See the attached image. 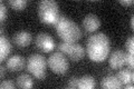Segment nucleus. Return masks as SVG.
Wrapping results in <instances>:
<instances>
[{"instance_id": "obj_10", "label": "nucleus", "mask_w": 134, "mask_h": 89, "mask_svg": "<svg viewBox=\"0 0 134 89\" xmlns=\"http://www.w3.org/2000/svg\"><path fill=\"white\" fill-rule=\"evenodd\" d=\"M25 62L26 61H25V58L23 56L15 55V56H11L7 59L6 66L11 71H18V70H21L25 67Z\"/></svg>"}, {"instance_id": "obj_26", "label": "nucleus", "mask_w": 134, "mask_h": 89, "mask_svg": "<svg viewBox=\"0 0 134 89\" xmlns=\"http://www.w3.org/2000/svg\"><path fill=\"white\" fill-rule=\"evenodd\" d=\"M131 28H132V29L134 28V17H133V16L131 17Z\"/></svg>"}, {"instance_id": "obj_21", "label": "nucleus", "mask_w": 134, "mask_h": 89, "mask_svg": "<svg viewBox=\"0 0 134 89\" xmlns=\"http://www.w3.org/2000/svg\"><path fill=\"white\" fill-rule=\"evenodd\" d=\"M7 18V7L3 5V2H0V20L3 21Z\"/></svg>"}, {"instance_id": "obj_9", "label": "nucleus", "mask_w": 134, "mask_h": 89, "mask_svg": "<svg viewBox=\"0 0 134 89\" xmlns=\"http://www.w3.org/2000/svg\"><path fill=\"white\" fill-rule=\"evenodd\" d=\"M83 26L85 28L86 31L94 32L95 30H97V29L100 27V20L96 15L88 14L83 19Z\"/></svg>"}, {"instance_id": "obj_8", "label": "nucleus", "mask_w": 134, "mask_h": 89, "mask_svg": "<svg viewBox=\"0 0 134 89\" xmlns=\"http://www.w3.org/2000/svg\"><path fill=\"white\" fill-rule=\"evenodd\" d=\"M125 54L122 49H116L110 57V66L113 69H120L125 65Z\"/></svg>"}, {"instance_id": "obj_25", "label": "nucleus", "mask_w": 134, "mask_h": 89, "mask_svg": "<svg viewBox=\"0 0 134 89\" xmlns=\"http://www.w3.org/2000/svg\"><path fill=\"white\" fill-rule=\"evenodd\" d=\"M125 88H126V89H132V88H133V82L126 84V85H125Z\"/></svg>"}, {"instance_id": "obj_20", "label": "nucleus", "mask_w": 134, "mask_h": 89, "mask_svg": "<svg viewBox=\"0 0 134 89\" xmlns=\"http://www.w3.org/2000/svg\"><path fill=\"white\" fill-rule=\"evenodd\" d=\"M0 87H1L2 89H6V88H8V89H15L16 85L14 84L12 80H3V81L0 84Z\"/></svg>"}, {"instance_id": "obj_4", "label": "nucleus", "mask_w": 134, "mask_h": 89, "mask_svg": "<svg viewBox=\"0 0 134 89\" xmlns=\"http://www.w3.org/2000/svg\"><path fill=\"white\" fill-rule=\"evenodd\" d=\"M47 60L41 55H32L28 58L27 61V69L36 78L44 79L46 77V67H47Z\"/></svg>"}, {"instance_id": "obj_19", "label": "nucleus", "mask_w": 134, "mask_h": 89, "mask_svg": "<svg viewBox=\"0 0 134 89\" xmlns=\"http://www.w3.org/2000/svg\"><path fill=\"white\" fill-rule=\"evenodd\" d=\"M125 63H126L131 69H133V67H134V55L133 54L127 52L125 55Z\"/></svg>"}, {"instance_id": "obj_7", "label": "nucleus", "mask_w": 134, "mask_h": 89, "mask_svg": "<svg viewBox=\"0 0 134 89\" xmlns=\"http://www.w3.org/2000/svg\"><path fill=\"white\" fill-rule=\"evenodd\" d=\"M36 46L37 48H39L40 50H43L45 52H49L56 47L55 40L50 37L48 33L40 32L36 37Z\"/></svg>"}, {"instance_id": "obj_1", "label": "nucleus", "mask_w": 134, "mask_h": 89, "mask_svg": "<svg viewBox=\"0 0 134 89\" xmlns=\"http://www.w3.org/2000/svg\"><path fill=\"white\" fill-rule=\"evenodd\" d=\"M111 51V41L105 33L97 32L91 36L86 44V54L93 61L99 62L108 57Z\"/></svg>"}, {"instance_id": "obj_12", "label": "nucleus", "mask_w": 134, "mask_h": 89, "mask_svg": "<svg viewBox=\"0 0 134 89\" xmlns=\"http://www.w3.org/2000/svg\"><path fill=\"white\" fill-rule=\"evenodd\" d=\"M100 87L102 88H112V89H120L123 87L122 82L119 78L114 75H108L100 80Z\"/></svg>"}, {"instance_id": "obj_5", "label": "nucleus", "mask_w": 134, "mask_h": 89, "mask_svg": "<svg viewBox=\"0 0 134 89\" xmlns=\"http://www.w3.org/2000/svg\"><path fill=\"white\" fill-rule=\"evenodd\" d=\"M48 65L54 73L57 75H64L69 68V63L67 61V58L62 52H54L48 58Z\"/></svg>"}, {"instance_id": "obj_14", "label": "nucleus", "mask_w": 134, "mask_h": 89, "mask_svg": "<svg viewBox=\"0 0 134 89\" xmlns=\"http://www.w3.org/2000/svg\"><path fill=\"white\" fill-rule=\"evenodd\" d=\"M116 77L122 82V85H126L129 82H133L134 74H133V71L130 69H121L119 73H117Z\"/></svg>"}, {"instance_id": "obj_3", "label": "nucleus", "mask_w": 134, "mask_h": 89, "mask_svg": "<svg viewBox=\"0 0 134 89\" xmlns=\"http://www.w3.org/2000/svg\"><path fill=\"white\" fill-rule=\"evenodd\" d=\"M38 15L45 23L56 25L59 19V6L54 0H43L38 5Z\"/></svg>"}, {"instance_id": "obj_18", "label": "nucleus", "mask_w": 134, "mask_h": 89, "mask_svg": "<svg viewBox=\"0 0 134 89\" xmlns=\"http://www.w3.org/2000/svg\"><path fill=\"white\" fill-rule=\"evenodd\" d=\"M125 47L127 49V52H134V38L133 37H129L125 42Z\"/></svg>"}, {"instance_id": "obj_16", "label": "nucleus", "mask_w": 134, "mask_h": 89, "mask_svg": "<svg viewBox=\"0 0 134 89\" xmlns=\"http://www.w3.org/2000/svg\"><path fill=\"white\" fill-rule=\"evenodd\" d=\"M17 86L20 88H31L34 86V81L29 75L21 74L17 77Z\"/></svg>"}, {"instance_id": "obj_24", "label": "nucleus", "mask_w": 134, "mask_h": 89, "mask_svg": "<svg viewBox=\"0 0 134 89\" xmlns=\"http://www.w3.org/2000/svg\"><path fill=\"white\" fill-rule=\"evenodd\" d=\"M0 69H1V77H3V76L6 75V68L3 66H1L0 67Z\"/></svg>"}, {"instance_id": "obj_23", "label": "nucleus", "mask_w": 134, "mask_h": 89, "mask_svg": "<svg viewBox=\"0 0 134 89\" xmlns=\"http://www.w3.org/2000/svg\"><path fill=\"white\" fill-rule=\"evenodd\" d=\"M133 0H120V3L123 6H131L133 5Z\"/></svg>"}, {"instance_id": "obj_22", "label": "nucleus", "mask_w": 134, "mask_h": 89, "mask_svg": "<svg viewBox=\"0 0 134 89\" xmlns=\"http://www.w3.org/2000/svg\"><path fill=\"white\" fill-rule=\"evenodd\" d=\"M78 79L79 78H77V77H72L69 79V82H68V85H67V87H68V88H77V86H78Z\"/></svg>"}, {"instance_id": "obj_17", "label": "nucleus", "mask_w": 134, "mask_h": 89, "mask_svg": "<svg viewBox=\"0 0 134 89\" xmlns=\"http://www.w3.org/2000/svg\"><path fill=\"white\" fill-rule=\"evenodd\" d=\"M8 3L16 10H23L26 8L28 1L27 0H9Z\"/></svg>"}, {"instance_id": "obj_6", "label": "nucleus", "mask_w": 134, "mask_h": 89, "mask_svg": "<svg viewBox=\"0 0 134 89\" xmlns=\"http://www.w3.org/2000/svg\"><path fill=\"white\" fill-rule=\"evenodd\" d=\"M58 49L60 52L66 54L72 60H81L85 56V49L76 42H60L58 44Z\"/></svg>"}, {"instance_id": "obj_11", "label": "nucleus", "mask_w": 134, "mask_h": 89, "mask_svg": "<svg viewBox=\"0 0 134 89\" xmlns=\"http://www.w3.org/2000/svg\"><path fill=\"white\" fill-rule=\"evenodd\" d=\"M31 41V35L30 32L26 30H20L15 33L14 36V42L18 47H27Z\"/></svg>"}, {"instance_id": "obj_2", "label": "nucleus", "mask_w": 134, "mask_h": 89, "mask_svg": "<svg viewBox=\"0 0 134 89\" xmlns=\"http://www.w3.org/2000/svg\"><path fill=\"white\" fill-rule=\"evenodd\" d=\"M55 27L58 36L65 42H76L82 37V31L78 25L64 15H60Z\"/></svg>"}, {"instance_id": "obj_15", "label": "nucleus", "mask_w": 134, "mask_h": 89, "mask_svg": "<svg viewBox=\"0 0 134 89\" xmlns=\"http://www.w3.org/2000/svg\"><path fill=\"white\" fill-rule=\"evenodd\" d=\"M95 79L94 77L92 76H83L82 78L78 79V86L77 88H81V89H92L95 87Z\"/></svg>"}, {"instance_id": "obj_13", "label": "nucleus", "mask_w": 134, "mask_h": 89, "mask_svg": "<svg viewBox=\"0 0 134 89\" xmlns=\"http://www.w3.org/2000/svg\"><path fill=\"white\" fill-rule=\"evenodd\" d=\"M11 48L12 46L9 39L6 36H1V38H0V59H1V61H3L9 56Z\"/></svg>"}]
</instances>
